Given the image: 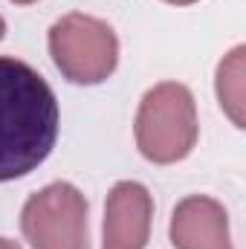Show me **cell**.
<instances>
[{
  "mask_svg": "<svg viewBox=\"0 0 246 249\" xmlns=\"http://www.w3.org/2000/svg\"><path fill=\"white\" fill-rule=\"evenodd\" d=\"M15 3H32V0H15Z\"/></svg>",
  "mask_w": 246,
  "mask_h": 249,
  "instance_id": "11",
  "label": "cell"
},
{
  "mask_svg": "<svg viewBox=\"0 0 246 249\" xmlns=\"http://www.w3.org/2000/svg\"><path fill=\"white\" fill-rule=\"evenodd\" d=\"M171 244L177 249H232L223 206L211 197H185L171 217Z\"/></svg>",
  "mask_w": 246,
  "mask_h": 249,
  "instance_id": "6",
  "label": "cell"
},
{
  "mask_svg": "<svg viewBox=\"0 0 246 249\" xmlns=\"http://www.w3.org/2000/svg\"><path fill=\"white\" fill-rule=\"evenodd\" d=\"M58 139L53 87L23 61L0 55V183L35 171Z\"/></svg>",
  "mask_w": 246,
  "mask_h": 249,
  "instance_id": "1",
  "label": "cell"
},
{
  "mask_svg": "<svg viewBox=\"0 0 246 249\" xmlns=\"http://www.w3.org/2000/svg\"><path fill=\"white\" fill-rule=\"evenodd\" d=\"M244 47H235L217 67V99H220V107L223 113L244 127L246 122V67H244Z\"/></svg>",
  "mask_w": 246,
  "mask_h": 249,
  "instance_id": "7",
  "label": "cell"
},
{
  "mask_svg": "<svg viewBox=\"0 0 246 249\" xmlns=\"http://www.w3.org/2000/svg\"><path fill=\"white\" fill-rule=\"evenodd\" d=\"M50 53L70 81L99 84L116 70L119 41L105 20L90 15H67L50 29Z\"/></svg>",
  "mask_w": 246,
  "mask_h": 249,
  "instance_id": "3",
  "label": "cell"
},
{
  "mask_svg": "<svg viewBox=\"0 0 246 249\" xmlns=\"http://www.w3.org/2000/svg\"><path fill=\"white\" fill-rule=\"evenodd\" d=\"M0 249H20V247L12 244V241H6V238H0Z\"/></svg>",
  "mask_w": 246,
  "mask_h": 249,
  "instance_id": "8",
  "label": "cell"
},
{
  "mask_svg": "<svg viewBox=\"0 0 246 249\" xmlns=\"http://www.w3.org/2000/svg\"><path fill=\"white\" fill-rule=\"evenodd\" d=\"M20 226L32 249H87V203L70 183H53L23 206Z\"/></svg>",
  "mask_w": 246,
  "mask_h": 249,
  "instance_id": "4",
  "label": "cell"
},
{
  "mask_svg": "<svg viewBox=\"0 0 246 249\" xmlns=\"http://www.w3.org/2000/svg\"><path fill=\"white\" fill-rule=\"evenodd\" d=\"M197 142L194 99L177 81L145 93L136 113V145L151 162H177Z\"/></svg>",
  "mask_w": 246,
  "mask_h": 249,
  "instance_id": "2",
  "label": "cell"
},
{
  "mask_svg": "<svg viewBox=\"0 0 246 249\" xmlns=\"http://www.w3.org/2000/svg\"><path fill=\"white\" fill-rule=\"evenodd\" d=\"M154 203L139 183H119L107 197L105 249H145L151 232Z\"/></svg>",
  "mask_w": 246,
  "mask_h": 249,
  "instance_id": "5",
  "label": "cell"
},
{
  "mask_svg": "<svg viewBox=\"0 0 246 249\" xmlns=\"http://www.w3.org/2000/svg\"><path fill=\"white\" fill-rule=\"evenodd\" d=\"M3 29H6V23H3V18H0V35H3Z\"/></svg>",
  "mask_w": 246,
  "mask_h": 249,
  "instance_id": "10",
  "label": "cell"
},
{
  "mask_svg": "<svg viewBox=\"0 0 246 249\" xmlns=\"http://www.w3.org/2000/svg\"><path fill=\"white\" fill-rule=\"evenodd\" d=\"M168 3H177V6H185V3H194V0H168Z\"/></svg>",
  "mask_w": 246,
  "mask_h": 249,
  "instance_id": "9",
  "label": "cell"
}]
</instances>
